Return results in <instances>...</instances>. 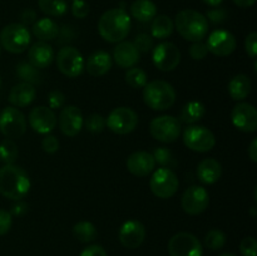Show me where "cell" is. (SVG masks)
I'll list each match as a JSON object with an SVG mask.
<instances>
[{
  "instance_id": "6da1fadb",
  "label": "cell",
  "mask_w": 257,
  "mask_h": 256,
  "mask_svg": "<svg viewBox=\"0 0 257 256\" xmlns=\"http://www.w3.org/2000/svg\"><path fill=\"white\" fill-rule=\"evenodd\" d=\"M30 178L20 166L4 165L0 168V195L13 201H20L29 193Z\"/></svg>"
},
{
  "instance_id": "7a4b0ae2",
  "label": "cell",
  "mask_w": 257,
  "mask_h": 256,
  "mask_svg": "<svg viewBox=\"0 0 257 256\" xmlns=\"http://www.w3.org/2000/svg\"><path fill=\"white\" fill-rule=\"evenodd\" d=\"M131 30V18L124 9L114 8L103 13L98 20L100 37L109 43H119L127 38Z\"/></svg>"
},
{
  "instance_id": "3957f363",
  "label": "cell",
  "mask_w": 257,
  "mask_h": 256,
  "mask_svg": "<svg viewBox=\"0 0 257 256\" xmlns=\"http://www.w3.org/2000/svg\"><path fill=\"white\" fill-rule=\"evenodd\" d=\"M178 34L188 42H201L207 35L208 20L200 12L193 9L181 10L173 22Z\"/></svg>"
},
{
  "instance_id": "277c9868",
  "label": "cell",
  "mask_w": 257,
  "mask_h": 256,
  "mask_svg": "<svg viewBox=\"0 0 257 256\" xmlns=\"http://www.w3.org/2000/svg\"><path fill=\"white\" fill-rule=\"evenodd\" d=\"M143 100L153 110L170 109L176 102V90L166 80H152L143 87Z\"/></svg>"
},
{
  "instance_id": "5b68a950",
  "label": "cell",
  "mask_w": 257,
  "mask_h": 256,
  "mask_svg": "<svg viewBox=\"0 0 257 256\" xmlns=\"http://www.w3.org/2000/svg\"><path fill=\"white\" fill-rule=\"evenodd\" d=\"M30 33L25 25L20 23H12L3 28L0 32V45L7 52L20 54L25 52L30 44Z\"/></svg>"
},
{
  "instance_id": "8992f818",
  "label": "cell",
  "mask_w": 257,
  "mask_h": 256,
  "mask_svg": "<svg viewBox=\"0 0 257 256\" xmlns=\"http://www.w3.org/2000/svg\"><path fill=\"white\" fill-rule=\"evenodd\" d=\"M178 177L171 168L161 167L155 171L150 180V187L153 195L161 200L173 197L178 190Z\"/></svg>"
},
{
  "instance_id": "52a82bcc",
  "label": "cell",
  "mask_w": 257,
  "mask_h": 256,
  "mask_svg": "<svg viewBox=\"0 0 257 256\" xmlns=\"http://www.w3.org/2000/svg\"><path fill=\"white\" fill-rule=\"evenodd\" d=\"M182 137L186 147L195 152H208L216 145V137L213 132L203 125H188L183 131Z\"/></svg>"
},
{
  "instance_id": "ba28073f",
  "label": "cell",
  "mask_w": 257,
  "mask_h": 256,
  "mask_svg": "<svg viewBox=\"0 0 257 256\" xmlns=\"http://www.w3.org/2000/svg\"><path fill=\"white\" fill-rule=\"evenodd\" d=\"M57 67L63 75L77 78L84 72L85 62L82 53L74 47H63L57 54Z\"/></svg>"
},
{
  "instance_id": "9c48e42d",
  "label": "cell",
  "mask_w": 257,
  "mask_h": 256,
  "mask_svg": "<svg viewBox=\"0 0 257 256\" xmlns=\"http://www.w3.org/2000/svg\"><path fill=\"white\" fill-rule=\"evenodd\" d=\"M182 125L173 115H160L150 123V133L155 140L163 143H172L180 137Z\"/></svg>"
},
{
  "instance_id": "30bf717a",
  "label": "cell",
  "mask_w": 257,
  "mask_h": 256,
  "mask_svg": "<svg viewBox=\"0 0 257 256\" xmlns=\"http://www.w3.org/2000/svg\"><path fill=\"white\" fill-rule=\"evenodd\" d=\"M27 131L25 115L17 107H5L0 112V132L9 140L20 138Z\"/></svg>"
},
{
  "instance_id": "8fae6325",
  "label": "cell",
  "mask_w": 257,
  "mask_h": 256,
  "mask_svg": "<svg viewBox=\"0 0 257 256\" xmlns=\"http://www.w3.org/2000/svg\"><path fill=\"white\" fill-rule=\"evenodd\" d=\"M170 256H202L203 247L195 235L190 232H178L168 241Z\"/></svg>"
},
{
  "instance_id": "7c38bea8",
  "label": "cell",
  "mask_w": 257,
  "mask_h": 256,
  "mask_svg": "<svg viewBox=\"0 0 257 256\" xmlns=\"http://www.w3.org/2000/svg\"><path fill=\"white\" fill-rule=\"evenodd\" d=\"M138 115L128 107L114 108L105 119V125L117 135H128L137 128Z\"/></svg>"
},
{
  "instance_id": "4fadbf2b",
  "label": "cell",
  "mask_w": 257,
  "mask_h": 256,
  "mask_svg": "<svg viewBox=\"0 0 257 256\" xmlns=\"http://www.w3.org/2000/svg\"><path fill=\"white\" fill-rule=\"evenodd\" d=\"M208 205H210V195L202 186H190L183 192L182 198H181L182 210L191 216H197L205 212Z\"/></svg>"
},
{
  "instance_id": "5bb4252c",
  "label": "cell",
  "mask_w": 257,
  "mask_h": 256,
  "mask_svg": "<svg viewBox=\"0 0 257 256\" xmlns=\"http://www.w3.org/2000/svg\"><path fill=\"white\" fill-rule=\"evenodd\" d=\"M153 64L161 72H172L181 62V52L177 45L171 42H162L153 47Z\"/></svg>"
},
{
  "instance_id": "9a60e30c",
  "label": "cell",
  "mask_w": 257,
  "mask_h": 256,
  "mask_svg": "<svg viewBox=\"0 0 257 256\" xmlns=\"http://www.w3.org/2000/svg\"><path fill=\"white\" fill-rule=\"evenodd\" d=\"M231 120L232 124L241 132H255L257 130L256 108L247 102L237 103L231 112Z\"/></svg>"
},
{
  "instance_id": "2e32d148",
  "label": "cell",
  "mask_w": 257,
  "mask_h": 256,
  "mask_svg": "<svg viewBox=\"0 0 257 256\" xmlns=\"http://www.w3.org/2000/svg\"><path fill=\"white\" fill-rule=\"evenodd\" d=\"M206 45L208 53H212L216 57H228L236 49V38L228 30L217 29L211 33Z\"/></svg>"
},
{
  "instance_id": "e0dca14e",
  "label": "cell",
  "mask_w": 257,
  "mask_h": 256,
  "mask_svg": "<svg viewBox=\"0 0 257 256\" xmlns=\"http://www.w3.org/2000/svg\"><path fill=\"white\" fill-rule=\"evenodd\" d=\"M58 124L63 135L67 137H75L84 124L82 110L75 105H67L58 117Z\"/></svg>"
},
{
  "instance_id": "ac0fdd59",
  "label": "cell",
  "mask_w": 257,
  "mask_h": 256,
  "mask_svg": "<svg viewBox=\"0 0 257 256\" xmlns=\"http://www.w3.org/2000/svg\"><path fill=\"white\" fill-rule=\"evenodd\" d=\"M29 124L39 135H49L57 125V117L49 107L39 105L30 110Z\"/></svg>"
},
{
  "instance_id": "d6986e66",
  "label": "cell",
  "mask_w": 257,
  "mask_h": 256,
  "mask_svg": "<svg viewBox=\"0 0 257 256\" xmlns=\"http://www.w3.org/2000/svg\"><path fill=\"white\" fill-rule=\"evenodd\" d=\"M118 237L124 247L133 250L145 242L146 228L138 220H128L120 226Z\"/></svg>"
},
{
  "instance_id": "ffe728a7",
  "label": "cell",
  "mask_w": 257,
  "mask_h": 256,
  "mask_svg": "<svg viewBox=\"0 0 257 256\" xmlns=\"http://www.w3.org/2000/svg\"><path fill=\"white\" fill-rule=\"evenodd\" d=\"M156 161L152 153L146 151H137L127 158V168L133 176L146 177L155 171Z\"/></svg>"
},
{
  "instance_id": "44dd1931",
  "label": "cell",
  "mask_w": 257,
  "mask_h": 256,
  "mask_svg": "<svg viewBox=\"0 0 257 256\" xmlns=\"http://www.w3.org/2000/svg\"><path fill=\"white\" fill-rule=\"evenodd\" d=\"M140 54L141 53L138 52L137 48L135 47L132 42L122 40V42L115 45L114 50H113L112 59H114L118 67L130 69V68L135 67L140 62Z\"/></svg>"
},
{
  "instance_id": "7402d4cb",
  "label": "cell",
  "mask_w": 257,
  "mask_h": 256,
  "mask_svg": "<svg viewBox=\"0 0 257 256\" xmlns=\"http://www.w3.org/2000/svg\"><path fill=\"white\" fill-rule=\"evenodd\" d=\"M28 58H29V63L33 67H35L37 69H43V68L49 67L53 63L55 58L54 50H53L52 45L48 44L47 42L39 40L29 48Z\"/></svg>"
},
{
  "instance_id": "603a6c76",
  "label": "cell",
  "mask_w": 257,
  "mask_h": 256,
  "mask_svg": "<svg viewBox=\"0 0 257 256\" xmlns=\"http://www.w3.org/2000/svg\"><path fill=\"white\" fill-rule=\"evenodd\" d=\"M113 65V59L109 53L104 50H97L89 55L85 63V69L92 77H103L110 70Z\"/></svg>"
},
{
  "instance_id": "cb8c5ba5",
  "label": "cell",
  "mask_w": 257,
  "mask_h": 256,
  "mask_svg": "<svg viewBox=\"0 0 257 256\" xmlns=\"http://www.w3.org/2000/svg\"><path fill=\"white\" fill-rule=\"evenodd\" d=\"M197 178L205 185H213L222 176V166L215 158H203L197 166Z\"/></svg>"
},
{
  "instance_id": "d4e9b609",
  "label": "cell",
  "mask_w": 257,
  "mask_h": 256,
  "mask_svg": "<svg viewBox=\"0 0 257 256\" xmlns=\"http://www.w3.org/2000/svg\"><path fill=\"white\" fill-rule=\"evenodd\" d=\"M37 95V89L30 83L22 82L19 84H15L9 92V102L14 107H27L33 100L35 99Z\"/></svg>"
},
{
  "instance_id": "484cf974",
  "label": "cell",
  "mask_w": 257,
  "mask_h": 256,
  "mask_svg": "<svg viewBox=\"0 0 257 256\" xmlns=\"http://www.w3.org/2000/svg\"><path fill=\"white\" fill-rule=\"evenodd\" d=\"M252 89L251 79L246 74H237L228 82V94L233 100H243L248 97Z\"/></svg>"
},
{
  "instance_id": "4316f807",
  "label": "cell",
  "mask_w": 257,
  "mask_h": 256,
  "mask_svg": "<svg viewBox=\"0 0 257 256\" xmlns=\"http://www.w3.org/2000/svg\"><path fill=\"white\" fill-rule=\"evenodd\" d=\"M130 12L138 22L148 23L157 15V7L152 0H135L131 4Z\"/></svg>"
},
{
  "instance_id": "83f0119b",
  "label": "cell",
  "mask_w": 257,
  "mask_h": 256,
  "mask_svg": "<svg viewBox=\"0 0 257 256\" xmlns=\"http://www.w3.org/2000/svg\"><path fill=\"white\" fill-rule=\"evenodd\" d=\"M33 34L42 42H48L57 38L59 34V27L50 18H42L33 24Z\"/></svg>"
},
{
  "instance_id": "f1b7e54d",
  "label": "cell",
  "mask_w": 257,
  "mask_h": 256,
  "mask_svg": "<svg viewBox=\"0 0 257 256\" xmlns=\"http://www.w3.org/2000/svg\"><path fill=\"white\" fill-rule=\"evenodd\" d=\"M206 114V107L200 100H190L181 110L180 122L185 124H196Z\"/></svg>"
},
{
  "instance_id": "f546056e",
  "label": "cell",
  "mask_w": 257,
  "mask_h": 256,
  "mask_svg": "<svg viewBox=\"0 0 257 256\" xmlns=\"http://www.w3.org/2000/svg\"><path fill=\"white\" fill-rule=\"evenodd\" d=\"M173 30H175L173 20L167 15H156L152 19V25H151L152 38L160 40L166 39L172 35Z\"/></svg>"
},
{
  "instance_id": "4dcf8cb0",
  "label": "cell",
  "mask_w": 257,
  "mask_h": 256,
  "mask_svg": "<svg viewBox=\"0 0 257 256\" xmlns=\"http://www.w3.org/2000/svg\"><path fill=\"white\" fill-rule=\"evenodd\" d=\"M73 236L83 243H89L97 238L98 232L95 226L89 221H79L73 226Z\"/></svg>"
},
{
  "instance_id": "1f68e13d",
  "label": "cell",
  "mask_w": 257,
  "mask_h": 256,
  "mask_svg": "<svg viewBox=\"0 0 257 256\" xmlns=\"http://www.w3.org/2000/svg\"><path fill=\"white\" fill-rule=\"evenodd\" d=\"M38 5L40 10L49 17H62L68 10L65 0H39Z\"/></svg>"
},
{
  "instance_id": "d6a6232c",
  "label": "cell",
  "mask_w": 257,
  "mask_h": 256,
  "mask_svg": "<svg viewBox=\"0 0 257 256\" xmlns=\"http://www.w3.org/2000/svg\"><path fill=\"white\" fill-rule=\"evenodd\" d=\"M19 151H18L17 143L13 140L5 138L0 142V161L5 165H13L18 158Z\"/></svg>"
},
{
  "instance_id": "836d02e7",
  "label": "cell",
  "mask_w": 257,
  "mask_h": 256,
  "mask_svg": "<svg viewBox=\"0 0 257 256\" xmlns=\"http://www.w3.org/2000/svg\"><path fill=\"white\" fill-rule=\"evenodd\" d=\"M125 82L130 87L136 88H143L148 82V75L147 73L145 72L143 69L137 67H132L127 70L125 73Z\"/></svg>"
},
{
  "instance_id": "e575fe53",
  "label": "cell",
  "mask_w": 257,
  "mask_h": 256,
  "mask_svg": "<svg viewBox=\"0 0 257 256\" xmlns=\"http://www.w3.org/2000/svg\"><path fill=\"white\" fill-rule=\"evenodd\" d=\"M17 73L18 75H19L20 79L24 80L25 83H30V84L34 85V83L40 82L39 72H38L37 68L33 67L30 63H19L17 68Z\"/></svg>"
},
{
  "instance_id": "d590c367",
  "label": "cell",
  "mask_w": 257,
  "mask_h": 256,
  "mask_svg": "<svg viewBox=\"0 0 257 256\" xmlns=\"http://www.w3.org/2000/svg\"><path fill=\"white\" fill-rule=\"evenodd\" d=\"M226 240H227V237H226L223 231L218 230V228H212V230L208 231L207 235H206L205 245L207 246L210 250H221V248L226 245Z\"/></svg>"
},
{
  "instance_id": "8d00e7d4",
  "label": "cell",
  "mask_w": 257,
  "mask_h": 256,
  "mask_svg": "<svg viewBox=\"0 0 257 256\" xmlns=\"http://www.w3.org/2000/svg\"><path fill=\"white\" fill-rule=\"evenodd\" d=\"M152 156H153V158H155L156 163L161 165L162 167L171 168V170H172V168L177 165V161L175 160V156H173V153L166 147L155 148Z\"/></svg>"
},
{
  "instance_id": "74e56055",
  "label": "cell",
  "mask_w": 257,
  "mask_h": 256,
  "mask_svg": "<svg viewBox=\"0 0 257 256\" xmlns=\"http://www.w3.org/2000/svg\"><path fill=\"white\" fill-rule=\"evenodd\" d=\"M83 125H85L87 131H89V132L100 133L105 128V118L102 114L93 113V114L88 115Z\"/></svg>"
},
{
  "instance_id": "f35d334b",
  "label": "cell",
  "mask_w": 257,
  "mask_h": 256,
  "mask_svg": "<svg viewBox=\"0 0 257 256\" xmlns=\"http://www.w3.org/2000/svg\"><path fill=\"white\" fill-rule=\"evenodd\" d=\"M132 43L135 44V47L137 48V50L140 53H148L155 47L152 35L147 34V33H141V34L136 35L135 40Z\"/></svg>"
},
{
  "instance_id": "ab89813d",
  "label": "cell",
  "mask_w": 257,
  "mask_h": 256,
  "mask_svg": "<svg viewBox=\"0 0 257 256\" xmlns=\"http://www.w3.org/2000/svg\"><path fill=\"white\" fill-rule=\"evenodd\" d=\"M240 252L242 256L257 255V241L252 236H247L240 243Z\"/></svg>"
},
{
  "instance_id": "60d3db41",
  "label": "cell",
  "mask_w": 257,
  "mask_h": 256,
  "mask_svg": "<svg viewBox=\"0 0 257 256\" xmlns=\"http://www.w3.org/2000/svg\"><path fill=\"white\" fill-rule=\"evenodd\" d=\"M190 55L193 60H202L207 57L208 49L206 43H203L202 40L201 42H195L191 44L190 47Z\"/></svg>"
},
{
  "instance_id": "b9f144b4",
  "label": "cell",
  "mask_w": 257,
  "mask_h": 256,
  "mask_svg": "<svg viewBox=\"0 0 257 256\" xmlns=\"http://www.w3.org/2000/svg\"><path fill=\"white\" fill-rule=\"evenodd\" d=\"M65 103V95L62 90L54 89L49 93L48 95V107L50 109H59L64 105Z\"/></svg>"
},
{
  "instance_id": "7bdbcfd3",
  "label": "cell",
  "mask_w": 257,
  "mask_h": 256,
  "mask_svg": "<svg viewBox=\"0 0 257 256\" xmlns=\"http://www.w3.org/2000/svg\"><path fill=\"white\" fill-rule=\"evenodd\" d=\"M72 13L78 19H84L89 14V4L85 0H73Z\"/></svg>"
},
{
  "instance_id": "ee69618b",
  "label": "cell",
  "mask_w": 257,
  "mask_h": 256,
  "mask_svg": "<svg viewBox=\"0 0 257 256\" xmlns=\"http://www.w3.org/2000/svg\"><path fill=\"white\" fill-rule=\"evenodd\" d=\"M42 148L44 152L53 155L59 150V141L55 136L53 135H45L44 138L42 140Z\"/></svg>"
},
{
  "instance_id": "f6af8a7d",
  "label": "cell",
  "mask_w": 257,
  "mask_h": 256,
  "mask_svg": "<svg viewBox=\"0 0 257 256\" xmlns=\"http://www.w3.org/2000/svg\"><path fill=\"white\" fill-rule=\"evenodd\" d=\"M13 225V216L10 215L9 211L2 210L0 208V236L9 232Z\"/></svg>"
},
{
  "instance_id": "bcb514c9",
  "label": "cell",
  "mask_w": 257,
  "mask_h": 256,
  "mask_svg": "<svg viewBox=\"0 0 257 256\" xmlns=\"http://www.w3.org/2000/svg\"><path fill=\"white\" fill-rule=\"evenodd\" d=\"M245 50L250 58L255 59L257 54V33L252 32L246 37L245 39Z\"/></svg>"
},
{
  "instance_id": "7dc6e473",
  "label": "cell",
  "mask_w": 257,
  "mask_h": 256,
  "mask_svg": "<svg viewBox=\"0 0 257 256\" xmlns=\"http://www.w3.org/2000/svg\"><path fill=\"white\" fill-rule=\"evenodd\" d=\"M207 18L213 24H220V23L225 22V19L227 18V13L225 9H213L207 13Z\"/></svg>"
},
{
  "instance_id": "c3c4849f",
  "label": "cell",
  "mask_w": 257,
  "mask_h": 256,
  "mask_svg": "<svg viewBox=\"0 0 257 256\" xmlns=\"http://www.w3.org/2000/svg\"><path fill=\"white\" fill-rule=\"evenodd\" d=\"M80 256H108L104 248L99 245H89L80 252Z\"/></svg>"
},
{
  "instance_id": "681fc988",
  "label": "cell",
  "mask_w": 257,
  "mask_h": 256,
  "mask_svg": "<svg viewBox=\"0 0 257 256\" xmlns=\"http://www.w3.org/2000/svg\"><path fill=\"white\" fill-rule=\"evenodd\" d=\"M20 20H22L20 24L25 25V27L29 24H34V23L37 22V13L33 9L23 10L22 14H20Z\"/></svg>"
},
{
  "instance_id": "f907efd6",
  "label": "cell",
  "mask_w": 257,
  "mask_h": 256,
  "mask_svg": "<svg viewBox=\"0 0 257 256\" xmlns=\"http://www.w3.org/2000/svg\"><path fill=\"white\" fill-rule=\"evenodd\" d=\"M9 212L12 216H23L24 213L28 212V205L27 203L22 202V200L17 201V203L12 206Z\"/></svg>"
},
{
  "instance_id": "816d5d0a",
  "label": "cell",
  "mask_w": 257,
  "mask_h": 256,
  "mask_svg": "<svg viewBox=\"0 0 257 256\" xmlns=\"http://www.w3.org/2000/svg\"><path fill=\"white\" fill-rule=\"evenodd\" d=\"M247 153H248V157L251 158V161H252L253 163H256L257 162V140L256 138H253V140L251 141L250 147H248V150H247Z\"/></svg>"
},
{
  "instance_id": "f5cc1de1",
  "label": "cell",
  "mask_w": 257,
  "mask_h": 256,
  "mask_svg": "<svg viewBox=\"0 0 257 256\" xmlns=\"http://www.w3.org/2000/svg\"><path fill=\"white\" fill-rule=\"evenodd\" d=\"M233 3L240 8H250L255 4L256 0H233Z\"/></svg>"
},
{
  "instance_id": "db71d44e",
  "label": "cell",
  "mask_w": 257,
  "mask_h": 256,
  "mask_svg": "<svg viewBox=\"0 0 257 256\" xmlns=\"http://www.w3.org/2000/svg\"><path fill=\"white\" fill-rule=\"evenodd\" d=\"M202 2L210 7H218V5L222 4L223 0H202Z\"/></svg>"
},
{
  "instance_id": "11a10c76",
  "label": "cell",
  "mask_w": 257,
  "mask_h": 256,
  "mask_svg": "<svg viewBox=\"0 0 257 256\" xmlns=\"http://www.w3.org/2000/svg\"><path fill=\"white\" fill-rule=\"evenodd\" d=\"M251 215H252V217H256V216H257L256 206H252V207H251Z\"/></svg>"
},
{
  "instance_id": "9f6ffc18",
  "label": "cell",
  "mask_w": 257,
  "mask_h": 256,
  "mask_svg": "<svg viewBox=\"0 0 257 256\" xmlns=\"http://www.w3.org/2000/svg\"><path fill=\"white\" fill-rule=\"evenodd\" d=\"M220 256H237V255H235V253H222V255Z\"/></svg>"
},
{
  "instance_id": "6f0895ef",
  "label": "cell",
  "mask_w": 257,
  "mask_h": 256,
  "mask_svg": "<svg viewBox=\"0 0 257 256\" xmlns=\"http://www.w3.org/2000/svg\"><path fill=\"white\" fill-rule=\"evenodd\" d=\"M0 87H2V78H0Z\"/></svg>"
},
{
  "instance_id": "680465c9",
  "label": "cell",
  "mask_w": 257,
  "mask_h": 256,
  "mask_svg": "<svg viewBox=\"0 0 257 256\" xmlns=\"http://www.w3.org/2000/svg\"><path fill=\"white\" fill-rule=\"evenodd\" d=\"M0 54H2V47H0Z\"/></svg>"
}]
</instances>
